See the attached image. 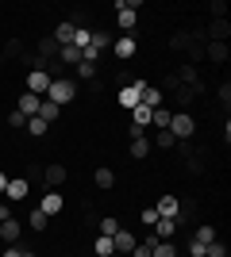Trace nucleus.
Instances as JSON below:
<instances>
[{"label":"nucleus","instance_id":"f257e3e1","mask_svg":"<svg viewBox=\"0 0 231 257\" xmlns=\"http://www.w3.org/2000/svg\"><path fill=\"white\" fill-rule=\"evenodd\" d=\"M77 96V85H73V77H50V88H46V100L50 104H69V100Z\"/></svg>","mask_w":231,"mask_h":257},{"label":"nucleus","instance_id":"aec40b11","mask_svg":"<svg viewBox=\"0 0 231 257\" xmlns=\"http://www.w3.org/2000/svg\"><path fill=\"white\" fill-rule=\"evenodd\" d=\"M170 115H174L170 107H154V111H150V127L154 131H166V127H170Z\"/></svg>","mask_w":231,"mask_h":257},{"label":"nucleus","instance_id":"412c9836","mask_svg":"<svg viewBox=\"0 0 231 257\" xmlns=\"http://www.w3.org/2000/svg\"><path fill=\"white\" fill-rule=\"evenodd\" d=\"M58 62H62V65H69V69H73V65L81 62V50H77L73 43H69V46H62V50H58Z\"/></svg>","mask_w":231,"mask_h":257},{"label":"nucleus","instance_id":"2eb2a0df","mask_svg":"<svg viewBox=\"0 0 231 257\" xmlns=\"http://www.w3.org/2000/svg\"><path fill=\"white\" fill-rule=\"evenodd\" d=\"M139 104H143V107H150V111H154V107H162V88H158V85H150V81H146L143 96H139Z\"/></svg>","mask_w":231,"mask_h":257},{"label":"nucleus","instance_id":"6ab92c4d","mask_svg":"<svg viewBox=\"0 0 231 257\" xmlns=\"http://www.w3.org/2000/svg\"><path fill=\"white\" fill-rule=\"evenodd\" d=\"M4 192H8V200H23V196L31 192V184L23 181V177H16V181H8V188H4Z\"/></svg>","mask_w":231,"mask_h":257},{"label":"nucleus","instance_id":"4468645a","mask_svg":"<svg viewBox=\"0 0 231 257\" xmlns=\"http://www.w3.org/2000/svg\"><path fill=\"white\" fill-rule=\"evenodd\" d=\"M204 58L212 65H223L227 62V43H204Z\"/></svg>","mask_w":231,"mask_h":257},{"label":"nucleus","instance_id":"473e14b6","mask_svg":"<svg viewBox=\"0 0 231 257\" xmlns=\"http://www.w3.org/2000/svg\"><path fill=\"white\" fill-rule=\"evenodd\" d=\"M116 230H120V219H112V215H108V219H100V234H104V238H112Z\"/></svg>","mask_w":231,"mask_h":257},{"label":"nucleus","instance_id":"a878e982","mask_svg":"<svg viewBox=\"0 0 231 257\" xmlns=\"http://www.w3.org/2000/svg\"><path fill=\"white\" fill-rule=\"evenodd\" d=\"M150 257H177L174 242H150Z\"/></svg>","mask_w":231,"mask_h":257},{"label":"nucleus","instance_id":"f03ea898","mask_svg":"<svg viewBox=\"0 0 231 257\" xmlns=\"http://www.w3.org/2000/svg\"><path fill=\"white\" fill-rule=\"evenodd\" d=\"M46 65H50V62H43V58L35 62V69L27 73V88H23V92H35V96H46V88H50V69H46Z\"/></svg>","mask_w":231,"mask_h":257},{"label":"nucleus","instance_id":"f704fd0d","mask_svg":"<svg viewBox=\"0 0 231 257\" xmlns=\"http://www.w3.org/2000/svg\"><path fill=\"white\" fill-rule=\"evenodd\" d=\"M170 46H174V50H185L189 46V31H174L170 35Z\"/></svg>","mask_w":231,"mask_h":257},{"label":"nucleus","instance_id":"5701e85b","mask_svg":"<svg viewBox=\"0 0 231 257\" xmlns=\"http://www.w3.org/2000/svg\"><path fill=\"white\" fill-rule=\"evenodd\" d=\"M93 253H97V257H116V246H112V238L97 234V242H93Z\"/></svg>","mask_w":231,"mask_h":257},{"label":"nucleus","instance_id":"c9c22d12","mask_svg":"<svg viewBox=\"0 0 231 257\" xmlns=\"http://www.w3.org/2000/svg\"><path fill=\"white\" fill-rule=\"evenodd\" d=\"M204 257H227V246H223V242H208V246H204Z\"/></svg>","mask_w":231,"mask_h":257},{"label":"nucleus","instance_id":"37998d69","mask_svg":"<svg viewBox=\"0 0 231 257\" xmlns=\"http://www.w3.org/2000/svg\"><path fill=\"white\" fill-rule=\"evenodd\" d=\"M189 253H193V257H204V246H200V242H193V238H189Z\"/></svg>","mask_w":231,"mask_h":257},{"label":"nucleus","instance_id":"de8ad7c7","mask_svg":"<svg viewBox=\"0 0 231 257\" xmlns=\"http://www.w3.org/2000/svg\"><path fill=\"white\" fill-rule=\"evenodd\" d=\"M116 257H120V253H116Z\"/></svg>","mask_w":231,"mask_h":257},{"label":"nucleus","instance_id":"c85d7f7f","mask_svg":"<svg viewBox=\"0 0 231 257\" xmlns=\"http://www.w3.org/2000/svg\"><path fill=\"white\" fill-rule=\"evenodd\" d=\"M89 43H93V31H89V27H73V46L77 50H85Z\"/></svg>","mask_w":231,"mask_h":257},{"label":"nucleus","instance_id":"f3484780","mask_svg":"<svg viewBox=\"0 0 231 257\" xmlns=\"http://www.w3.org/2000/svg\"><path fill=\"white\" fill-rule=\"evenodd\" d=\"M150 139H146V135H139V139H131V158L135 161H143V158H150Z\"/></svg>","mask_w":231,"mask_h":257},{"label":"nucleus","instance_id":"1a4fd4ad","mask_svg":"<svg viewBox=\"0 0 231 257\" xmlns=\"http://www.w3.org/2000/svg\"><path fill=\"white\" fill-rule=\"evenodd\" d=\"M39 104H43V96H35V92H23L20 100H16V111H23L27 119L39 115Z\"/></svg>","mask_w":231,"mask_h":257},{"label":"nucleus","instance_id":"2f4dec72","mask_svg":"<svg viewBox=\"0 0 231 257\" xmlns=\"http://www.w3.org/2000/svg\"><path fill=\"white\" fill-rule=\"evenodd\" d=\"M93 46H97V50L104 54V50L112 46V35H108V31H93Z\"/></svg>","mask_w":231,"mask_h":257},{"label":"nucleus","instance_id":"58836bf2","mask_svg":"<svg viewBox=\"0 0 231 257\" xmlns=\"http://www.w3.org/2000/svg\"><path fill=\"white\" fill-rule=\"evenodd\" d=\"M139 219H143L146 226H154V223H158V211H154V207H143V211H139Z\"/></svg>","mask_w":231,"mask_h":257},{"label":"nucleus","instance_id":"c03bdc74","mask_svg":"<svg viewBox=\"0 0 231 257\" xmlns=\"http://www.w3.org/2000/svg\"><path fill=\"white\" fill-rule=\"evenodd\" d=\"M4 219H12V211H8V204H0V223H4Z\"/></svg>","mask_w":231,"mask_h":257},{"label":"nucleus","instance_id":"f8f14e48","mask_svg":"<svg viewBox=\"0 0 231 257\" xmlns=\"http://www.w3.org/2000/svg\"><path fill=\"white\" fill-rule=\"evenodd\" d=\"M174 234H177V219H158L154 223V238L158 242H174Z\"/></svg>","mask_w":231,"mask_h":257},{"label":"nucleus","instance_id":"7c9ffc66","mask_svg":"<svg viewBox=\"0 0 231 257\" xmlns=\"http://www.w3.org/2000/svg\"><path fill=\"white\" fill-rule=\"evenodd\" d=\"M193 242H200V246L216 242V226H197V238H193Z\"/></svg>","mask_w":231,"mask_h":257},{"label":"nucleus","instance_id":"ddd939ff","mask_svg":"<svg viewBox=\"0 0 231 257\" xmlns=\"http://www.w3.org/2000/svg\"><path fill=\"white\" fill-rule=\"evenodd\" d=\"M66 177H69V169H66V165H46V169H43V181H46V188H58V184L66 181Z\"/></svg>","mask_w":231,"mask_h":257},{"label":"nucleus","instance_id":"ea45409f","mask_svg":"<svg viewBox=\"0 0 231 257\" xmlns=\"http://www.w3.org/2000/svg\"><path fill=\"white\" fill-rule=\"evenodd\" d=\"M131 257H150V242H135Z\"/></svg>","mask_w":231,"mask_h":257},{"label":"nucleus","instance_id":"72a5a7b5","mask_svg":"<svg viewBox=\"0 0 231 257\" xmlns=\"http://www.w3.org/2000/svg\"><path fill=\"white\" fill-rule=\"evenodd\" d=\"M8 127L23 131V127H27V115H23V111H16V107H12V111H8Z\"/></svg>","mask_w":231,"mask_h":257},{"label":"nucleus","instance_id":"c756f323","mask_svg":"<svg viewBox=\"0 0 231 257\" xmlns=\"http://www.w3.org/2000/svg\"><path fill=\"white\" fill-rule=\"evenodd\" d=\"M46 131H50V123H43L39 115H35V119H27V135H35V139H43Z\"/></svg>","mask_w":231,"mask_h":257},{"label":"nucleus","instance_id":"bb28decb","mask_svg":"<svg viewBox=\"0 0 231 257\" xmlns=\"http://www.w3.org/2000/svg\"><path fill=\"white\" fill-rule=\"evenodd\" d=\"M73 77H81V81H97V65H93V62H77Z\"/></svg>","mask_w":231,"mask_h":257},{"label":"nucleus","instance_id":"20e7f679","mask_svg":"<svg viewBox=\"0 0 231 257\" xmlns=\"http://www.w3.org/2000/svg\"><path fill=\"white\" fill-rule=\"evenodd\" d=\"M116 23H120L123 35L135 31V23H139V4H127V0H116Z\"/></svg>","mask_w":231,"mask_h":257},{"label":"nucleus","instance_id":"4c0bfd02","mask_svg":"<svg viewBox=\"0 0 231 257\" xmlns=\"http://www.w3.org/2000/svg\"><path fill=\"white\" fill-rule=\"evenodd\" d=\"M208 12H212V20H223V12H227V4H223V0H212V4H208Z\"/></svg>","mask_w":231,"mask_h":257},{"label":"nucleus","instance_id":"6e6552de","mask_svg":"<svg viewBox=\"0 0 231 257\" xmlns=\"http://www.w3.org/2000/svg\"><path fill=\"white\" fill-rule=\"evenodd\" d=\"M154 211H158V219H181V204H177V196H162Z\"/></svg>","mask_w":231,"mask_h":257},{"label":"nucleus","instance_id":"9d476101","mask_svg":"<svg viewBox=\"0 0 231 257\" xmlns=\"http://www.w3.org/2000/svg\"><path fill=\"white\" fill-rule=\"evenodd\" d=\"M20 230L23 226L16 223V219H4V223H0V242H4V246H20Z\"/></svg>","mask_w":231,"mask_h":257},{"label":"nucleus","instance_id":"7ed1b4c3","mask_svg":"<svg viewBox=\"0 0 231 257\" xmlns=\"http://www.w3.org/2000/svg\"><path fill=\"white\" fill-rule=\"evenodd\" d=\"M170 135H174L177 142H189L193 139V131H197V123H193V115H189V111H177V115H170Z\"/></svg>","mask_w":231,"mask_h":257},{"label":"nucleus","instance_id":"423d86ee","mask_svg":"<svg viewBox=\"0 0 231 257\" xmlns=\"http://www.w3.org/2000/svg\"><path fill=\"white\" fill-rule=\"evenodd\" d=\"M135 50H139V43H135V35H120V39H112V54H116L120 62L135 58Z\"/></svg>","mask_w":231,"mask_h":257},{"label":"nucleus","instance_id":"393cba45","mask_svg":"<svg viewBox=\"0 0 231 257\" xmlns=\"http://www.w3.org/2000/svg\"><path fill=\"white\" fill-rule=\"evenodd\" d=\"M174 135L170 131H154V139H150V146H158V150H174Z\"/></svg>","mask_w":231,"mask_h":257},{"label":"nucleus","instance_id":"4be33fe9","mask_svg":"<svg viewBox=\"0 0 231 257\" xmlns=\"http://www.w3.org/2000/svg\"><path fill=\"white\" fill-rule=\"evenodd\" d=\"M58 115H62V107H58V104H50V100L43 96V104H39V119H43V123H54Z\"/></svg>","mask_w":231,"mask_h":257},{"label":"nucleus","instance_id":"dca6fc26","mask_svg":"<svg viewBox=\"0 0 231 257\" xmlns=\"http://www.w3.org/2000/svg\"><path fill=\"white\" fill-rule=\"evenodd\" d=\"M73 27H77V23H69V20H66V23H58L50 39H54L58 46H69V43H73Z\"/></svg>","mask_w":231,"mask_h":257},{"label":"nucleus","instance_id":"a19ab883","mask_svg":"<svg viewBox=\"0 0 231 257\" xmlns=\"http://www.w3.org/2000/svg\"><path fill=\"white\" fill-rule=\"evenodd\" d=\"M220 100H223V107L231 104V85H227V81H223V85H220Z\"/></svg>","mask_w":231,"mask_h":257},{"label":"nucleus","instance_id":"a18cd8bd","mask_svg":"<svg viewBox=\"0 0 231 257\" xmlns=\"http://www.w3.org/2000/svg\"><path fill=\"white\" fill-rule=\"evenodd\" d=\"M4 188H8V173H0V192H4Z\"/></svg>","mask_w":231,"mask_h":257},{"label":"nucleus","instance_id":"cd10ccee","mask_svg":"<svg viewBox=\"0 0 231 257\" xmlns=\"http://www.w3.org/2000/svg\"><path fill=\"white\" fill-rule=\"evenodd\" d=\"M27 226H31V230H46V226H50V215H43L39 207H35L31 219H27Z\"/></svg>","mask_w":231,"mask_h":257},{"label":"nucleus","instance_id":"79ce46f5","mask_svg":"<svg viewBox=\"0 0 231 257\" xmlns=\"http://www.w3.org/2000/svg\"><path fill=\"white\" fill-rule=\"evenodd\" d=\"M0 257H23V246H4V253Z\"/></svg>","mask_w":231,"mask_h":257},{"label":"nucleus","instance_id":"e433bc0d","mask_svg":"<svg viewBox=\"0 0 231 257\" xmlns=\"http://www.w3.org/2000/svg\"><path fill=\"white\" fill-rule=\"evenodd\" d=\"M4 58H23V43L20 39H12V43L4 46Z\"/></svg>","mask_w":231,"mask_h":257},{"label":"nucleus","instance_id":"9b49d317","mask_svg":"<svg viewBox=\"0 0 231 257\" xmlns=\"http://www.w3.org/2000/svg\"><path fill=\"white\" fill-rule=\"evenodd\" d=\"M62 207H66V200H62V192H58V188H50V192L43 196V204H39V211H43V215H58V211H62Z\"/></svg>","mask_w":231,"mask_h":257},{"label":"nucleus","instance_id":"a211bd4d","mask_svg":"<svg viewBox=\"0 0 231 257\" xmlns=\"http://www.w3.org/2000/svg\"><path fill=\"white\" fill-rule=\"evenodd\" d=\"M58 50H62V46H58L54 39H50V35H46V39H39V58H43V62H54V58H58Z\"/></svg>","mask_w":231,"mask_h":257},{"label":"nucleus","instance_id":"39448f33","mask_svg":"<svg viewBox=\"0 0 231 257\" xmlns=\"http://www.w3.org/2000/svg\"><path fill=\"white\" fill-rule=\"evenodd\" d=\"M143 88H146V81H131V85H123L120 88V107H127V111H131V107H139V96H143Z\"/></svg>","mask_w":231,"mask_h":257},{"label":"nucleus","instance_id":"49530a36","mask_svg":"<svg viewBox=\"0 0 231 257\" xmlns=\"http://www.w3.org/2000/svg\"><path fill=\"white\" fill-rule=\"evenodd\" d=\"M23 257H35V253H31V249H23Z\"/></svg>","mask_w":231,"mask_h":257},{"label":"nucleus","instance_id":"b1692460","mask_svg":"<svg viewBox=\"0 0 231 257\" xmlns=\"http://www.w3.org/2000/svg\"><path fill=\"white\" fill-rule=\"evenodd\" d=\"M93 181H97V188H112V184H116V173H112L108 165H100V169L93 173Z\"/></svg>","mask_w":231,"mask_h":257},{"label":"nucleus","instance_id":"0eeeda50","mask_svg":"<svg viewBox=\"0 0 231 257\" xmlns=\"http://www.w3.org/2000/svg\"><path fill=\"white\" fill-rule=\"evenodd\" d=\"M135 242H139V238H135L131 230H123V226L116 230V234H112V246H116V253H120V257H123V253H131Z\"/></svg>","mask_w":231,"mask_h":257}]
</instances>
